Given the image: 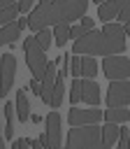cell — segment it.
<instances>
[{
	"label": "cell",
	"instance_id": "1",
	"mask_svg": "<svg viewBox=\"0 0 130 149\" xmlns=\"http://www.w3.org/2000/svg\"><path fill=\"white\" fill-rule=\"evenodd\" d=\"M125 26L104 23L102 30H88L81 40L72 44V54L81 56H114L125 51Z\"/></svg>",
	"mask_w": 130,
	"mask_h": 149
},
{
	"label": "cell",
	"instance_id": "2",
	"mask_svg": "<svg viewBox=\"0 0 130 149\" xmlns=\"http://www.w3.org/2000/svg\"><path fill=\"white\" fill-rule=\"evenodd\" d=\"M88 9V0H51L46 5H39L28 16V28L32 33H39L49 26H58L60 21H77L84 19Z\"/></svg>",
	"mask_w": 130,
	"mask_h": 149
},
{
	"label": "cell",
	"instance_id": "3",
	"mask_svg": "<svg viewBox=\"0 0 130 149\" xmlns=\"http://www.w3.org/2000/svg\"><path fill=\"white\" fill-rule=\"evenodd\" d=\"M65 149H107L102 140V126H79L67 133Z\"/></svg>",
	"mask_w": 130,
	"mask_h": 149
},
{
	"label": "cell",
	"instance_id": "4",
	"mask_svg": "<svg viewBox=\"0 0 130 149\" xmlns=\"http://www.w3.org/2000/svg\"><path fill=\"white\" fill-rule=\"evenodd\" d=\"M23 51H26V63L32 72L35 79H44L46 74V68H49V61H46V51L39 47L37 37H26L23 40Z\"/></svg>",
	"mask_w": 130,
	"mask_h": 149
},
{
	"label": "cell",
	"instance_id": "5",
	"mask_svg": "<svg viewBox=\"0 0 130 149\" xmlns=\"http://www.w3.org/2000/svg\"><path fill=\"white\" fill-rule=\"evenodd\" d=\"M102 70H104V77L111 81L128 79L130 77V58L128 56H104Z\"/></svg>",
	"mask_w": 130,
	"mask_h": 149
},
{
	"label": "cell",
	"instance_id": "6",
	"mask_svg": "<svg viewBox=\"0 0 130 149\" xmlns=\"http://www.w3.org/2000/svg\"><path fill=\"white\" fill-rule=\"evenodd\" d=\"M100 119H104V112H100L98 107H88V109H79V107H72L67 112V121L72 128H79V126H95L100 123Z\"/></svg>",
	"mask_w": 130,
	"mask_h": 149
},
{
	"label": "cell",
	"instance_id": "7",
	"mask_svg": "<svg viewBox=\"0 0 130 149\" xmlns=\"http://www.w3.org/2000/svg\"><path fill=\"white\" fill-rule=\"evenodd\" d=\"M107 105L109 107H125L130 105V81L128 79H116L107 88Z\"/></svg>",
	"mask_w": 130,
	"mask_h": 149
},
{
	"label": "cell",
	"instance_id": "8",
	"mask_svg": "<svg viewBox=\"0 0 130 149\" xmlns=\"http://www.w3.org/2000/svg\"><path fill=\"white\" fill-rule=\"evenodd\" d=\"M16 77V58L14 54H2L0 56V95L5 98L14 84Z\"/></svg>",
	"mask_w": 130,
	"mask_h": 149
},
{
	"label": "cell",
	"instance_id": "9",
	"mask_svg": "<svg viewBox=\"0 0 130 149\" xmlns=\"http://www.w3.org/2000/svg\"><path fill=\"white\" fill-rule=\"evenodd\" d=\"M46 137H49V149H60V140H63V130H60V114L58 112H49L46 114Z\"/></svg>",
	"mask_w": 130,
	"mask_h": 149
},
{
	"label": "cell",
	"instance_id": "10",
	"mask_svg": "<svg viewBox=\"0 0 130 149\" xmlns=\"http://www.w3.org/2000/svg\"><path fill=\"white\" fill-rule=\"evenodd\" d=\"M121 5H123V0H104V2L98 7V19L104 21V23H111L114 19H118Z\"/></svg>",
	"mask_w": 130,
	"mask_h": 149
},
{
	"label": "cell",
	"instance_id": "11",
	"mask_svg": "<svg viewBox=\"0 0 130 149\" xmlns=\"http://www.w3.org/2000/svg\"><path fill=\"white\" fill-rule=\"evenodd\" d=\"M81 100L88 102L91 107H98V102H100V86H98V81L81 79Z\"/></svg>",
	"mask_w": 130,
	"mask_h": 149
},
{
	"label": "cell",
	"instance_id": "12",
	"mask_svg": "<svg viewBox=\"0 0 130 149\" xmlns=\"http://www.w3.org/2000/svg\"><path fill=\"white\" fill-rule=\"evenodd\" d=\"M14 105H16V116H19V121H21V123L28 121L32 112H30V102H28V95H26L23 88L16 91V100H14Z\"/></svg>",
	"mask_w": 130,
	"mask_h": 149
},
{
	"label": "cell",
	"instance_id": "13",
	"mask_svg": "<svg viewBox=\"0 0 130 149\" xmlns=\"http://www.w3.org/2000/svg\"><path fill=\"white\" fill-rule=\"evenodd\" d=\"M19 35H21V26H19V21L7 23V26L0 28V42H2V44H16V37H19Z\"/></svg>",
	"mask_w": 130,
	"mask_h": 149
},
{
	"label": "cell",
	"instance_id": "14",
	"mask_svg": "<svg viewBox=\"0 0 130 149\" xmlns=\"http://www.w3.org/2000/svg\"><path fill=\"white\" fill-rule=\"evenodd\" d=\"M104 121L107 123H125V121H130V109L109 107V109H104Z\"/></svg>",
	"mask_w": 130,
	"mask_h": 149
},
{
	"label": "cell",
	"instance_id": "15",
	"mask_svg": "<svg viewBox=\"0 0 130 149\" xmlns=\"http://www.w3.org/2000/svg\"><path fill=\"white\" fill-rule=\"evenodd\" d=\"M118 137H121V126L118 123H104L102 126V140H104L107 149H111L114 142H118Z\"/></svg>",
	"mask_w": 130,
	"mask_h": 149
},
{
	"label": "cell",
	"instance_id": "16",
	"mask_svg": "<svg viewBox=\"0 0 130 149\" xmlns=\"http://www.w3.org/2000/svg\"><path fill=\"white\" fill-rule=\"evenodd\" d=\"M70 33H72V26L67 21H60L58 26H53V42L58 47H63L67 40H70Z\"/></svg>",
	"mask_w": 130,
	"mask_h": 149
},
{
	"label": "cell",
	"instance_id": "17",
	"mask_svg": "<svg viewBox=\"0 0 130 149\" xmlns=\"http://www.w3.org/2000/svg\"><path fill=\"white\" fill-rule=\"evenodd\" d=\"M14 114H16V105L5 102V137L7 140L14 137Z\"/></svg>",
	"mask_w": 130,
	"mask_h": 149
},
{
	"label": "cell",
	"instance_id": "18",
	"mask_svg": "<svg viewBox=\"0 0 130 149\" xmlns=\"http://www.w3.org/2000/svg\"><path fill=\"white\" fill-rule=\"evenodd\" d=\"M63 93H65V77L58 74V77H56V86H53V95H51V105H49V107L58 109L60 102H63Z\"/></svg>",
	"mask_w": 130,
	"mask_h": 149
},
{
	"label": "cell",
	"instance_id": "19",
	"mask_svg": "<svg viewBox=\"0 0 130 149\" xmlns=\"http://www.w3.org/2000/svg\"><path fill=\"white\" fill-rule=\"evenodd\" d=\"M98 74V63L93 56H81V77L84 79H93Z\"/></svg>",
	"mask_w": 130,
	"mask_h": 149
},
{
	"label": "cell",
	"instance_id": "20",
	"mask_svg": "<svg viewBox=\"0 0 130 149\" xmlns=\"http://www.w3.org/2000/svg\"><path fill=\"white\" fill-rule=\"evenodd\" d=\"M19 19V5H12V7H5L2 14H0V23L7 26V23H14Z\"/></svg>",
	"mask_w": 130,
	"mask_h": 149
},
{
	"label": "cell",
	"instance_id": "21",
	"mask_svg": "<svg viewBox=\"0 0 130 149\" xmlns=\"http://www.w3.org/2000/svg\"><path fill=\"white\" fill-rule=\"evenodd\" d=\"M35 37H37V42H39V47L46 51L51 44H53V33L49 30V28H44V30H39V33H35Z\"/></svg>",
	"mask_w": 130,
	"mask_h": 149
},
{
	"label": "cell",
	"instance_id": "22",
	"mask_svg": "<svg viewBox=\"0 0 130 149\" xmlns=\"http://www.w3.org/2000/svg\"><path fill=\"white\" fill-rule=\"evenodd\" d=\"M70 74L74 79L81 77V54H72L70 56Z\"/></svg>",
	"mask_w": 130,
	"mask_h": 149
},
{
	"label": "cell",
	"instance_id": "23",
	"mask_svg": "<svg viewBox=\"0 0 130 149\" xmlns=\"http://www.w3.org/2000/svg\"><path fill=\"white\" fill-rule=\"evenodd\" d=\"M70 100L77 105L81 100V79H72V86H70Z\"/></svg>",
	"mask_w": 130,
	"mask_h": 149
},
{
	"label": "cell",
	"instance_id": "24",
	"mask_svg": "<svg viewBox=\"0 0 130 149\" xmlns=\"http://www.w3.org/2000/svg\"><path fill=\"white\" fill-rule=\"evenodd\" d=\"M116 147H118V149H128V147H130V130H128L125 126L121 128V137H118Z\"/></svg>",
	"mask_w": 130,
	"mask_h": 149
},
{
	"label": "cell",
	"instance_id": "25",
	"mask_svg": "<svg viewBox=\"0 0 130 149\" xmlns=\"http://www.w3.org/2000/svg\"><path fill=\"white\" fill-rule=\"evenodd\" d=\"M86 33H88V28H86V26H81V23H77V26H72V33H70V37H74V42H77V40H81Z\"/></svg>",
	"mask_w": 130,
	"mask_h": 149
},
{
	"label": "cell",
	"instance_id": "26",
	"mask_svg": "<svg viewBox=\"0 0 130 149\" xmlns=\"http://www.w3.org/2000/svg\"><path fill=\"white\" fill-rule=\"evenodd\" d=\"M118 19H121L123 23H128V21H130V0H123V5H121V14H118Z\"/></svg>",
	"mask_w": 130,
	"mask_h": 149
},
{
	"label": "cell",
	"instance_id": "27",
	"mask_svg": "<svg viewBox=\"0 0 130 149\" xmlns=\"http://www.w3.org/2000/svg\"><path fill=\"white\" fill-rule=\"evenodd\" d=\"M30 91H32L37 98H42V86H39V79H35V77H32V81H30Z\"/></svg>",
	"mask_w": 130,
	"mask_h": 149
},
{
	"label": "cell",
	"instance_id": "28",
	"mask_svg": "<svg viewBox=\"0 0 130 149\" xmlns=\"http://www.w3.org/2000/svg\"><path fill=\"white\" fill-rule=\"evenodd\" d=\"M28 147H30V140H26V137L14 140V144H12V149H28Z\"/></svg>",
	"mask_w": 130,
	"mask_h": 149
},
{
	"label": "cell",
	"instance_id": "29",
	"mask_svg": "<svg viewBox=\"0 0 130 149\" xmlns=\"http://www.w3.org/2000/svg\"><path fill=\"white\" fill-rule=\"evenodd\" d=\"M32 2H35V0H19V12H21V14H26V12L32 7Z\"/></svg>",
	"mask_w": 130,
	"mask_h": 149
},
{
	"label": "cell",
	"instance_id": "30",
	"mask_svg": "<svg viewBox=\"0 0 130 149\" xmlns=\"http://www.w3.org/2000/svg\"><path fill=\"white\" fill-rule=\"evenodd\" d=\"M81 26H86L88 30H93V28H95V19H88V16H84V19H81Z\"/></svg>",
	"mask_w": 130,
	"mask_h": 149
},
{
	"label": "cell",
	"instance_id": "31",
	"mask_svg": "<svg viewBox=\"0 0 130 149\" xmlns=\"http://www.w3.org/2000/svg\"><path fill=\"white\" fill-rule=\"evenodd\" d=\"M37 140L42 142V147H44V149H49V137H46V133H42V135H39Z\"/></svg>",
	"mask_w": 130,
	"mask_h": 149
},
{
	"label": "cell",
	"instance_id": "32",
	"mask_svg": "<svg viewBox=\"0 0 130 149\" xmlns=\"http://www.w3.org/2000/svg\"><path fill=\"white\" fill-rule=\"evenodd\" d=\"M12 5H19V0H0V7H12Z\"/></svg>",
	"mask_w": 130,
	"mask_h": 149
},
{
	"label": "cell",
	"instance_id": "33",
	"mask_svg": "<svg viewBox=\"0 0 130 149\" xmlns=\"http://www.w3.org/2000/svg\"><path fill=\"white\" fill-rule=\"evenodd\" d=\"M16 21H19V26H21V30L28 28V19H16Z\"/></svg>",
	"mask_w": 130,
	"mask_h": 149
},
{
	"label": "cell",
	"instance_id": "34",
	"mask_svg": "<svg viewBox=\"0 0 130 149\" xmlns=\"http://www.w3.org/2000/svg\"><path fill=\"white\" fill-rule=\"evenodd\" d=\"M30 121H32V123H39L42 116H39V114H30Z\"/></svg>",
	"mask_w": 130,
	"mask_h": 149
},
{
	"label": "cell",
	"instance_id": "35",
	"mask_svg": "<svg viewBox=\"0 0 130 149\" xmlns=\"http://www.w3.org/2000/svg\"><path fill=\"white\" fill-rule=\"evenodd\" d=\"M125 35H128V37H130V21H128V23H125Z\"/></svg>",
	"mask_w": 130,
	"mask_h": 149
},
{
	"label": "cell",
	"instance_id": "36",
	"mask_svg": "<svg viewBox=\"0 0 130 149\" xmlns=\"http://www.w3.org/2000/svg\"><path fill=\"white\" fill-rule=\"evenodd\" d=\"M46 2H51V0H39V5H46Z\"/></svg>",
	"mask_w": 130,
	"mask_h": 149
},
{
	"label": "cell",
	"instance_id": "37",
	"mask_svg": "<svg viewBox=\"0 0 130 149\" xmlns=\"http://www.w3.org/2000/svg\"><path fill=\"white\" fill-rule=\"evenodd\" d=\"M93 2H98V5H102V2H104V0H93Z\"/></svg>",
	"mask_w": 130,
	"mask_h": 149
},
{
	"label": "cell",
	"instance_id": "38",
	"mask_svg": "<svg viewBox=\"0 0 130 149\" xmlns=\"http://www.w3.org/2000/svg\"><path fill=\"white\" fill-rule=\"evenodd\" d=\"M60 149H63V147H60Z\"/></svg>",
	"mask_w": 130,
	"mask_h": 149
},
{
	"label": "cell",
	"instance_id": "39",
	"mask_svg": "<svg viewBox=\"0 0 130 149\" xmlns=\"http://www.w3.org/2000/svg\"><path fill=\"white\" fill-rule=\"evenodd\" d=\"M128 149H130V147H128Z\"/></svg>",
	"mask_w": 130,
	"mask_h": 149
}]
</instances>
